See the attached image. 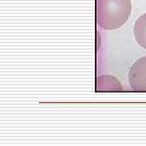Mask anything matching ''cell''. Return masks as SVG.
Segmentation results:
<instances>
[{"mask_svg":"<svg viewBox=\"0 0 146 146\" xmlns=\"http://www.w3.org/2000/svg\"><path fill=\"white\" fill-rule=\"evenodd\" d=\"M131 12V0H97V23L105 30H114L123 26Z\"/></svg>","mask_w":146,"mask_h":146,"instance_id":"1","label":"cell"},{"mask_svg":"<svg viewBox=\"0 0 146 146\" xmlns=\"http://www.w3.org/2000/svg\"><path fill=\"white\" fill-rule=\"evenodd\" d=\"M129 84L136 92H146V56L136 60L131 68Z\"/></svg>","mask_w":146,"mask_h":146,"instance_id":"2","label":"cell"},{"mask_svg":"<svg viewBox=\"0 0 146 146\" xmlns=\"http://www.w3.org/2000/svg\"><path fill=\"white\" fill-rule=\"evenodd\" d=\"M97 91H123L119 80L112 76H100L97 79Z\"/></svg>","mask_w":146,"mask_h":146,"instance_id":"3","label":"cell"},{"mask_svg":"<svg viewBox=\"0 0 146 146\" xmlns=\"http://www.w3.org/2000/svg\"><path fill=\"white\" fill-rule=\"evenodd\" d=\"M133 31L137 43L146 49V13L141 15L136 20L133 27Z\"/></svg>","mask_w":146,"mask_h":146,"instance_id":"4","label":"cell"}]
</instances>
